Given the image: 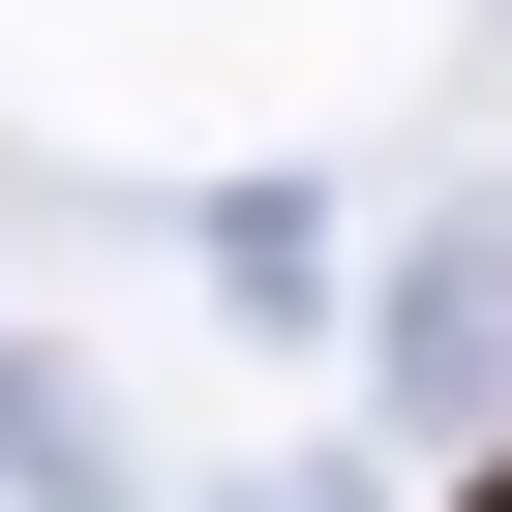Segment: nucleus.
Returning a JSON list of instances; mask_svg holds the SVG:
<instances>
[{"label": "nucleus", "mask_w": 512, "mask_h": 512, "mask_svg": "<svg viewBox=\"0 0 512 512\" xmlns=\"http://www.w3.org/2000/svg\"><path fill=\"white\" fill-rule=\"evenodd\" d=\"M452 512H512V452H482V482H452Z\"/></svg>", "instance_id": "1"}]
</instances>
